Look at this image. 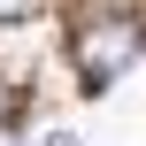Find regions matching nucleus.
Wrapping results in <instances>:
<instances>
[{"label":"nucleus","mask_w":146,"mask_h":146,"mask_svg":"<svg viewBox=\"0 0 146 146\" xmlns=\"http://www.w3.org/2000/svg\"><path fill=\"white\" fill-rule=\"evenodd\" d=\"M54 146H77V139H54Z\"/></svg>","instance_id":"4"},{"label":"nucleus","mask_w":146,"mask_h":146,"mask_svg":"<svg viewBox=\"0 0 146 146\" xmlns=\"http://www.w3.org/2000/svg\"><path fill=\"white\" fill-rule=\"evenodd\" d=\"M23 15H38V0H0V23H23Z\"/></svg>","instance_id":"2"},{"label":"nucleus","mask_w":146,"mask_h":146,"mask_svg":"<svg viewBox=\"0 0 146 146\" xmlns=\"http://www.w3.org/2000/svg\"><path fill=\"white\" fill-rule=\"evenodd\" d=\"M139 46H146V31L131 23V15H108V23H92L85 38H77V69H85V85L100 92V85H115L131 62H139Z\"/></svg>","instance_id":"1"},{"label":"nucleus","mask_w":146,"mask_h":146,"mask_svg":"<svg viewBox=\"0 0 146 146\" xmlns=\"http://www.w3.org/2000/svg\"><path fill=\"white\" fill-rule=\"evenodd\" d=\"M0 123H8V92H0Z\"/></svg>","instance_id":"3"}]
</instances>
